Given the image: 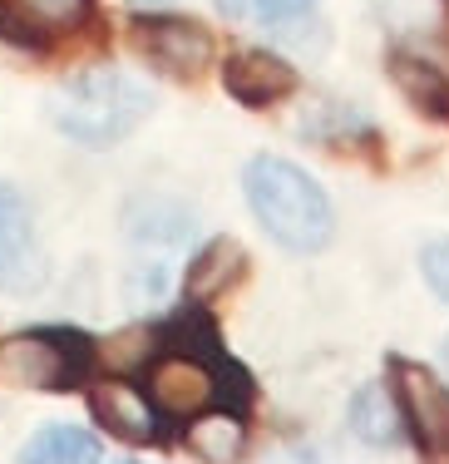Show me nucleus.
Here are the masks:
<instances>
[{
  "label": "nucleus",
  "mask_w": 449,
  "mask_h": 464,
  "mask_svg": "<svg viewBox=\"0 0 449 464\" xmlns=\"http://www.w3.org/2000/svg\"><path fill=\"white\" fill-rule=\"evenodd\" d=\"M144 5H158V0H144Z\"/></svg>",
  "instance_id": "nucleus-20"
},
{
  "label": "nucleus",
  "mask_w": 449,
  "mask_h": 464,
  "mask_svg": "<svg viewBox=\"0 0 449 464\" xmlns=\"http://www.w3.org/2000/svg\"><path fill=\"white\" fill-rule=\"evenodd\" d=\"M247 272V252L237 237H213L198 257L188 262V272H183V292H188V302H213V296H223L227 286H237Z\"/></svg>",
  "instance_id": "nucleus-10"
},
{
  "label": "nucleus",
  "mask_w": 449,
  "mask_h": 464,
  "mask_svg": "<svg viewBox=\"0 0 449 464\" xmlns=\"http://www.w3.org/2000/svg\"><path fill=\"white\" fill-rule=\"evenodd\" d=\"M316 0H217L233 25H287V20H301Z\"/></svg>",
  "instance_id": "nucleus-16"
},
{
  "label": "nucleus",
  "mask_w": 449,
  "mask_h": 464,
  "mask_svg": "<svg viewBox=\"0 0 449 464\" xmlns=\"http://www.w3.org/2000/svg\"><path fill=\"white\" fill-rule=\"evenodd\" d=\"M396 371V401L400 420L410 425V440L430 459H449V381H440L420 361H390Z\"/></svg>",
  "instance_id": "nucleus-4"
},
{
  "label": "nucleus",
  "mask_w": 449,
  "mask_h": 464,
  "mask_svg": "<svg viewBox=\"0 0 449 464\" xmlns=\"http://www.w3.org/2000/svg\"><path fill=\"white\" fill-rule=\"evenodd\" d=\"M0 20H5V10H0Z\"/></svg>",
  "instance_id": "nucleus-21"
},
{
  "label": "nucleus",
  "mask_w": 449,
  "mask_h": 464,
  "mask_svg": "<svg viewBox=\"0 0 449 464\" xmlns=\"http://www.w3.org/2000/svg\"><path fill=\"white\" fill-rule=\"evenodd\" d=\"M400 425H405L400 401L390 395V385L370 381V385H360V391L350 395V435H356L360 445H376V450L400 445V435H405Z\"/></svg>",
  "instance_id": "nucleus-11"
},
{
  "label": "nucleus",
  "mask_w": 449,
  "mask_h": 464,
  "mask_svg": "<svg viewBox=\"0 0 449 464\" xmlns=\"http://www.w3.org/2000/svg\"><path fill=\"white\" fill-rule=\"evenodd\" d=\"M217 395V385H213V371L203 366V361H193V356H163L158 366L148 371V401H153V411H163V415H198L207 411V401Z\"/></svg>",
  "instance_id": "nucleus-7"
},
{
  "label": "nucleus",
  "mask_w": 449,
  "mask_h": 464,
  "mask_svg": "<svg viewBox=\"0 0 449 464\" xmlns=\"http://www.w3.org/2000/svg\"><path fill=\"white\" fill-rule=\"evenodd\" d=\"M440 356H444V375H449V341H444V351H440Z\"/></svg>",
  "instance_id": "nucleus-19"
},
{
  "label": "nucleus",
  "mask_w": 449,
  "mask_h": 464,
  "mask_svg": "<svg viewBox=\"0 0 449 464\" xmlns=\"http://www.w3.org/2000/svg\"><path fill=\"white\" fill-rule=\"evenodd\" d=\"M153 94L119 70H84L50 94V119L80 143H119L148 119Z\"/></svg>",
  "instance_id": "nucleus-2"
},
{
  "label": "nucleus",
  "mask_w": 449,
  "mask_h": 464,
  "mask_svg": "<svg viewBox=\"0 0 449 464\" xmlns=\"http://www.w3.org/2000/svg\"><path fill=\"white\" fill-rule=\"evenodd\" d=\"M40 282H45V252H40L30 203L10 183H0V286L30 292Z\"/></svg>",
  "instance_id": "nucleus-5"
},
{
  "label": "nucleus",
  "mask_w": 449,
  "mask_h": 464,
  "mask_svg": "<svg viewBox=\"0 0 449 464\" xmlns=\"http://www.w3.org/2000/svg\"><path fill=\"white\" fill-rule=\"evenodd\" d=\"M94 341L80 331H25L0 346V381L25 391H74L94 371Z\"/></svg>",
  "instance_id": "nucleus-3"
},
{
  "label": "nucleus",
  "mask_w": 449,
  "mask_h": 464,
  "mask_svg": "<svg viewBox=\"0 0 449 464\" xmlns=\"http://www.w3.org/2000/svg\"><path fill=\"white\" fill-rule=\"evenodd\" d=\"M420 272H425V282H430V292L440 296V302H449V237L425 242V252H420Z\"/></svg>",
  "instance_id": "nucleus-18"
},
{
  "label": "nucleus",
  "mask_w": 449,
  "mask_h": 464,
  "mask_svg": "<svg viewBox=\"0 0 449 464\" xmlns=\"http://www.w3.org/2000/svg\"><path fill=\"white\" fill-rule=\"evenodd\" d=\"M223 84L237 104L267 109V104H277V99H287L297 90V70H291L287 60H277V54H267V50H237L233 60L223 64Z\"/></svg>",
  "instance_id": "nucleus-8"
},
{
  "label": "nucleus",
  "mask_w": 449,
  "mask_h": 464,
  "mask_svg": "<svg viewBox=\"0 0 449 464\" xmlns=\"http://www.w3.org/2000/svg\"><path fill=\"white\" fill-rule=\"evenodd\" d=\"M134 45L163 64L168 74H198L213 60V40L198 20H173V15H148L134 25Z\"/></svg>",
  "instance_id": "nucleus-6"
},
{
  "label": "nucleus",
  "mask_w": 449,
  "mask_h": 464,
  "mask_svg": "<svg viewBox=\"0 0 449 464\" xmlns=\"http://www.w3.org/2000/svg\"><path fill=\"white\" fill-rule=\"evenodd\" d=\"M90 405H94V415H100V425L109 430V435L129 440V445H153V440L163 435L153 401L129 381H100Z\"/></svg>",
  "instance_id": "nucleus-9"
},
{
  "label": "nucleus",
  "mask_w": 449,
  "mask_h": 464,
  "mask_svg": "<svg viewBox=\"0 0 449 464\" xmlns=\"http://www.w3.org/2000/svg\"><path fill=\"white\" fill-rule=\"evenodd\" d=\"M163 341H168L178 356H193V361H223V341H217V326H213V316L198 312V306H188L183 316H173L168 326L158 331Z\"/></svg>",
  "instance_id": "nucleus-15"
},
{
  "label": "nucleus",
  "mask_w": 449,
  "mask_h": 464,
  "mask_svg": "<svg viewBox=\"0 0 449 464\" xmlns=\"http://www.w3.org/2000/svg\"><path fill=\"white\" fill-rule=\"evenodd\" d=\"M15 10L40 30H74L90 15V0H15Z\"/></svg>",
  "instance_id": "nucleus-17"
},
{
  "label": "nucleus",
  "mask_w": 449,
  "mask_h": 464,
  "mask_svg": "<svg viewBox=\"0 0 449 464\" xmlns=\"http://www.w3.org/2000/svg\"><path fill=\"white\" fill-rule=\"evenodd\" d=\"M390 80H396V90L410 99L420 114L449 124V74L440 70V64L420 60V54L396 50V54H390Z\"/></svg>",
  "instance_id": "nucleus-12"
},
{
  "label": "nucleus",
  "mask_w": 449,
  "mask_h": 464,
  "mask_svg": "<svg viewBox=\"0 0 449 464\" xmlns=\"http://www.w3.org/2000/svg\"><path fill=\"white\" fill-rule=\"evenodd\" d=\"M243 193L247 208L257 213V223L267 227L272 242H282L287 252H321L336 232V213L326 188L301 173L297 163L287 159H252L243 169Z\"/></svg>",
  "instance_id": "nucleus-1"
},
{
  "label": "nucleus",
  "mask_w": 449,
  "mask_h": 464,
  "mask_svg": "<svg viewBox=\"0 0 449 464\" xmlns=\"http://www.w3.org/2000/svg\"><path fill=\"white\" fill-rule=\"evenodd\" d=\"M100 440L80 425H50L20 450V464H100Z\"/></svg>",
  "instance_id": "nucleus-14"
},
{
  "label": "nucleus",
  "mask_w": 449,
  "mask_h": 464,
  "mask_svg": "<svg viewBox=\"0 0 449 464\" xmlns=\"http://www.w3.org/2000/svg\"><path fill=\"white\" fill-rule=\"evenodd\" d=\"M183 445L203 464H237L247 450V425L237 411H198L188 435H183Z\"/></svg>",
  "instance_id": "nucleus-13"
}]
</instances>
